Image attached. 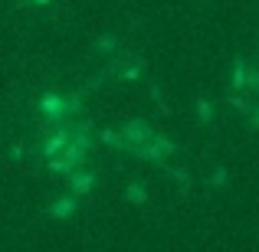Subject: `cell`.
Returning <instances> with one entry per match:
<instances>
[{"instance_id":"2","label":"cell","mask_w":259,"mask_h":252,"mask_svg":"<svg viewBox=\"0 0 259 252\" xmlns=\"http://www.w3.org/2000/svg\"><path fill=\"white\" fill-rule=\"evenodd\" d=\"M125 141L128 144H135V151H138V147H145L148 141H151V128L145 125V121H132V125H125Z\"/></svg>"},{"instance_id":"7","label":"cell","mask_w":259,"mask_h":252,"mask_svg":"<svg viewBox=\"0 0 259 252\" xmlns=\"http://www.w3.org/2000/svg\"><path fill=\"white\" fill-rule=\"evenodd\" d=\"M128 196H132V200H135V203H141V200H145V190H141V187H138V183H135V187H132V190H128Z\"/></svg>"},{"instance_id":"5","label":"cell","mask_w":259,"mask_h":252,"mask_svg":"<svg viewBox=\"0 0 259 252\" xmlns=\"http://www.w3.org/2000/svg\"><path fill=\"white\" fill-rule=\"evenodd\" d=\"M72 210H76V200H72V196H66V200H59L56 207H53V216H59V220H63V216H69Z\"/></svg>"},{"instance_id":"4","label":"cell","mask_w":259,"mask_h":252,"mask_svg":"<svg viewBox=\"0 0 259 252\" xmlns=\"http://www.w3.org/2000/svg\"><path fill=\"white\" fill-rule=\"evenodd\" d=\"M69 138H72V131H59V134H53V138H50V144H46V154L63 151V147L69 144Z\"/></svg>"},{"instance_id":"8","label":"cell","mask_w":259,"mask_h":252,"mask_svg":"<svg viewBox=\"0 0 259 252\" xmlns=\"http://www.w3.org/2000/svg\"><path fill=\"white\" fill-rule=\"evenodd\" d=\"M200 118H203V121L210 118V105H207V102H200Z\"/></svg>"},{"instance_id":"9","label":"cell","mask_w":259,"mask_h":252,"mask_svg":"<svg viewBox=\"0 0 259 252\" xmlns=\"http://www.w3.org/2000/svg\"><path fill=\"white\" fill-rule=\"evenodd\" d=\"M249 125H253V128H259V118H253V121H249Z\"/></svg>"},{"instance_id":"1","label":"cell","mask_w":259,"mask_h":252,"mask_svg":"<svg viewBox=\"0 0 259 252\" xmlns=\"http://www.w3.org/2000/svg\"><path fill=\"white\" fill-rule=\"evenodd\" d=\"M69 108H76V102H66V98H59V95H46L43 102H39V112H43V118H50V121H56V118H63Z\"/></svg>"},{"instance_id":"6","label":"cell","mask_w":259,"mask_h":252,"mask_svg":"<svg viewBox=\"0 0 259 252\" xmlns=\"http://www.w3.org/2000/svg\"><path fill=\"white\" fill-rule=\"evenodd\" d=\"M243 82H246V66L236 63V69H233V88H243Z\"/></svg>"},{"instance_id":"10","label":"cell","mask_w":259,"mask_h":252,"mask_svg":"<svg viewBox=\"0 0 259 252\" xmlns=\"http://www.w3.org/2000/svg\"><path fill=\"white\" fill-rule=\"evenodd\" d=\"M33 4H43V7H46V4H50V0H33Z\"/></svg>"},{"instance_id":"3","label":"cell","mask_w":259,"mask_h":252,"mask_svg":"<svg viewBox=\"0 0 259 252\" xmlns=\"http://www.w3.org/2000/svg\"><path fill=\"white\" fill-rule=\"evenodd\" d=\"M92 183H95V177L85 174V170H79V174H72L69 187H72V193H89V190H92Z\"/></svg>"}]
</instances>
